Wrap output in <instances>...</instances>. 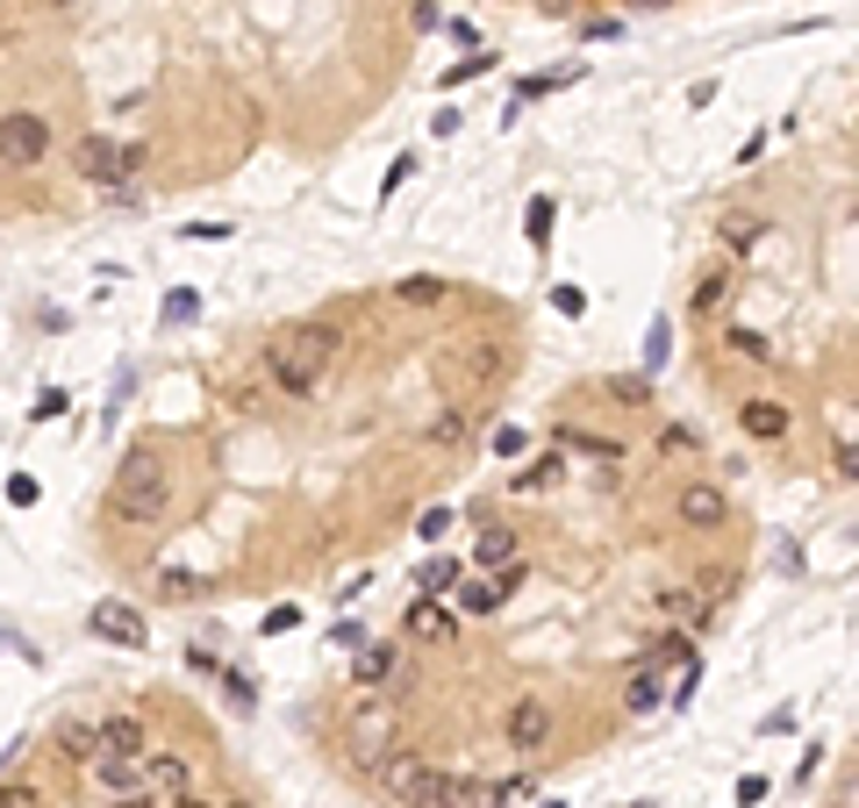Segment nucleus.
<instances>
[{
    "label": "nucleus",
    "mask_w": 859,
    "mask_h": 808,
    "mask_svg": "<svg viewBox=\"0 0 859 808\" xmlns=\"http://www.w3.org/2000/svg\"><path fill=\"white\" fill-rule=\"evenodd\" d=\"M86 637L137 651V644H144V608H129V601H94V608H86Z\"/></svg>",
    "instance_id": "6"
},
{
    "label": "nucleus",
    "mask_w": 859,
    "mask_h": 808,
    "mask_svg": "<svg viewBox=\"0 0 859 808\" xmlns=\"http://www.w3.org/2000/svg\"><path fill=\"white\" fill-rule=\"evenodd\" d=\"M630 14H659V8H673V0H624Z\"/></svg>",
    "instance_id": "46"
},
{
    "label": "nucleus",
    "mask_w": 859,
    "mask_h": 808,
    "mask_svg": "<svg viewBox=\"0 0 859 808\" xmlns=\"http://www.w3.org/2000/svg\"><path fill=\"white\" fill-rule=\"evenodd\" d=\"M123 808H165V801L150 795V787H137V795H123Z\"/></svg>",
    "instance_id": "45"
},
{
    "label": "nucleus",
    "mask_w": 859,
    "mask_h": 808,
    "mask_svg": "<svg viewBox=\"0 0 859 808\" xmlns=\"http://www.w3.org/2000/svg\"><path fill=\"white\" fill-rule=\"evenodd\" d=\"M667 350H673V323H667V315H652V329H645V365L659 372V365H667Z\"/></svg>",
    "instance_id": "30"
},
{
    "label": "nucleus",
    "mask_w": 859,
    "mask_h": 808,
    "mask_svg": "<svg viewBox=\"0 0 859 808\" xmlns=\"http://www.w3.org/2000/svg\"><path fill=\"white\" fill-rule=\"evenodd\" d=\"M444 529H451V508H423V515H416V537H423V544H437Z\"/></svg>",
    "instance_id": "34"
},
{
    "label": "nucleus",
    "mask_w": 859,
    "mask_h": 808,
    "mask_svg": "<svg viewBox=\"0 0 859 808\" xmlns=\"http://www.w3.org/2000/svg\"><path fill=\"white\" fill-rule=\"evenodd\" d=\"M179 808H208V801H179Z\"/></svg>",
    "instance_id": "48"
},
{
    "label": "nucleus",
    "mask_w": 859,
    "mask_h": 808,
    "mask_svg": "<svg viewBox=\"0 0 859 808\" xmlns=\"http://www.w3.org/2000/svg\"><path fill=\"white\" fill-rule=\"evenodd\" d=\"M444 372H465V379H494L502 372V358H494V344H459L444 358Z\"/></svg>",
    "instance_id": "17"
},
{
    "label": "nucleus",
    "mask_w": 859,
    "mask_h": 808,
    "mask_svg": "<svg viewBox=\"0 0 859 808\" xmlns=\"http://www.w3.org/2000/svg\"><path fill=\"white\" fill-rule=\"evenodd\" d=\"M723 301H731V272H702V286H695V315H716L723 308Z\"/></svg>",
    "instance_id": "27"
},
{
    "label": "nucleus",
    "mask_w": 859,
    "mask_h": 808,
    "mask_svg": "<svg viewBox=\"0 0 859 808\" xmlns=\"http://www.w3.org/2000/svg\"><path fill=\"white\" fill-rule=\"evenodd\" d=\"M193 315V286H172V301H165V323H187Z\"/></svg>",
    "instance_id": "37"
},
{
    "label": "nucleus",
    "mask_w": 859,
    "mask_h": 808,
    "mask_svg": "<svg viewBox=\"0 0 859 808\" xmlns=\"http://www.w3.org/2000/svg\"><path fill=\"white\" fill-rule=\"evenodd\" d=\"M731 350H737L745 365H766V358H774V344H766L760 329H731Z\"/></svg>",
    "instance_id": "31"
},
{
    "label": "nucleus",
    "mask_w": 859,
    "mask_h": 808,
    "mask_svg": "<svg viewBox=\"0 0 859 808\" xmlns=\"http://www.w3.org/2000/svg\"><path fill=\"white\" fill-rule=\"evenodd\" d=\"M737 422H745V437H760V444H781V437H788V408L774 401V393H752L745 408H737Z\"/></svg>",
    "instance_id": "10"
},
{
    "label": "nucleus",
    "mask_w": 859,
    "mask_h": 808,
    "mask_svg": "<svg viewBox=\"0 0 859 808\" xmlns=\"http://www.w3.org/2000/svg\"><path fill=\"white\" fill-rule=\"evenodd\" d=\"M545 808H559V801H545Z\"/></svg>",
    "instance_id": "51"
},
{
    "label": "nucleus",
    "mask_w": 859,
    "mask_h": 808,
    "mask_svg": "<svg viewBox=\"0 0 859 808\" xmlns=\"http://www.w3.org/2000/svg\"><path fill=\"white\" fill-rule=\"evenodd\" d=\"M43 150H51V122L43 115H29V108H14V115H0V165H36Z\"/></svg>",
    "instance_id": "5"
},
{
    "label": "nucleus",
    "mask_w": 859,
    "mask_h": 808,
    "mask_svg": "<svg viewBox=\"0 0 859 808\" xmlns=\"http://www.w3.org/2000/svg\"><path fill=\"white\" fill-rule=\"evenodd\" d=\"M0 808H43L36 787H0Z\"/></svg>",
    "instance_id": "41"
},
{
    "label": "nucleus",
    "mask_w": 859,
    "mask_h": 808,
    "mask_svg": "<svg viewBox=\"0 0 859 808\" xmlns=\"http://www.w3.org/2000/svg\"><path fill=\"white\" fill-rule=\"evenodd\" d=\"M187 237H193V243H222V237H237V230H230V222H193Z\"/></svg>",
    "instance_id": "42"
},
{
    "label": "nucleus",
    "mask_w": 859,
    "mask_h": 808,
    "mask_svg": "<svg viewBox=\"0 0 859 808\" xmlns=\"http://www.w3.org/2000/svg\"><path fill=\"white\" fill-rule=\"evenodd\" d=\"M523 444H531V437H523V430H494V451H502V459H516Z\"/></svg>",
    "instance_id": "44"
},
{
    "label": "nucleus",
    "mask_w": 859,
    "mask_h": 808,
    "mask_svg": "<svg viewBox=\"0 0 859 808\" xmlns=\"http://www.w3.org/2000/svg\"><path fill=\"white\" fill-rule=\"evenodd\" d=\"M172 508V472H165L158 451H129L115 465V486H108V515L115 523H165Z\"/></svg>",
    "instance_id": "1"
},
{
    "label": "nucleus",
    "mask_w": 859,
    "mask_h": 808,
    "mask_svg": "<svg viewBox=\"0 0 859 808\" xmlns=\"http://www.w3.org/2000/svg\"><path fill=\"white\" fill-rule=\"evenodd\" d=\"M552 308H559V315H587V294H580V286H552Z\"/></svg>",
    "instance_id": "36"
},
{
    "label": "nucleus",
    "mask_w": 859,
    "mask_h": 808,
    "mask_svg": "<svg viewBox=\"0 0 859 808\" xmlns=\"http://www.w3.org/2000/svg\"><path fill=\"white\" fill-rule=\"evenodd\" d=\"M552 222H559V201H552V193H531V208H523V237H531L537 251L552 243Z\"/></svg>",
    "instance_id": "23"
},
{
    "label": "nucleus",
    "mask_w": 859,
    "mask_h": 808,
    "mask_svg": "<svg viewBox=\"0 0 859 808\" xmlns=\"http://www.w3.org/2000/svg\"><path fill=\"white\" fill-rule=\"evenodd\" d=\"M416 587H423L430 601H437V594H451V587H459V566H451V558H430V566L416 573Z\"/></svg>",
    "instance_id": "29"
},
{
    "label": "nucleus",
    "mask_w": 859,
    "mask_h": 808,
    "mask_svg": "<svg viewBox=\"0 0 859 808\" xmlns=\"http://www.w3.org/2000/svg\"><path fill=\"white\" fill-rule=\"evenodd\" d=\"M444 294H451V286L437 280V272H409V280L395 286V301H401V308H437Z\"/></svg>",
    "instance_id": "22"
},
{
    "label": "nucleus",
    "mask_w": 859,
    "mask_h": 808,
    "mask_svg": "<svg viewBox=\"0 0 859 808\" xmlns=\"http://www.w3.org/2000/svg\"><path fill=\"white\" fill-rule=\"evenodd\" d=\"M51 8H72V0H51Z\"/></svg>",
    "instance_id": "50"
},
{
    "label": "nucleus",
    "mask_w": 859,
    "mask_h": 808,
    "mask_svg": "<svg viewBox=\"0 0 859 808\" xmlns=\"http://www.w3.org/2000/svg\"><path fill=\"white\" fill-rule=\"evenodd\" d=\"M609 393H616V401H624V408H645V401H652V387H645V379H638V372H624V379H609Z\"/></svg>",
    "instance_id": "32"
},
{
    "label": "nucleus",
    "mask_w": 859,
    "mask_h": 808,
    "mask_svg": "<svg viewBox=\"0 0 859 808\" xmlns=\"http://www.w3.org/2000/svg\"><path fill=\"white\" fill-rule=\"evenodd\" d=\"M94 730H101V758H150V737H144L137 715H108Z\"/></svg>",
    "instance_id": "11"
},
{
    "label": "nucleus",
    "mask_w": 859,
    "mask_h": 808,
    "mask_svg": "<svg viewBox=\"0 0 859 808\" xmlns=\"http://www.w3.org/2000/svg\"><path fill=\"white\" fill-rule=\"evenodd\" d=\"M659 616H673V622H688V630H702V616H710V608H702V594L667 587V594H659Z\"/></svg>",
    "instance_id": "24"
},
{
    "label": "nucleus",
    "mask_w": 859,
    "mask_h": 808,
    "mask_svg": "<svg viewBox=\"0 0 859 808\" xmlns=\"http://www.w3.org/2000/svg\"><path fill=\"white\" fill-rule=\"evenodd\" d=\"M29 416H36V422H57V416H65V393H57V387H43V393H36V408H29Z\"/></svg>",
    "instance_id": "35"
},
{
    "label": "nucleus",
    "mask_w": 859,
    "mask_h": 808,
    "mask_svg": "<svg viewBox=\"0 0 859 808\" xmlns=\"http://www.w3.org/2000/svg\"><path fill=\"white\" fill-rule=\"evenodd\" d=\"M559 472H566V465H559V451H545V459H537V465L516 480V494H545V486H559Z\"/></svg>",
    "instance_id": "28"
},
{
    "label": "nucleus",
    "mask_w": 859,
    "mask_h": 808,
    "mask_svg": "<svg viewBox=\"0 0 859 808\" xmlns=\"http://www.w3.org/2000/svg\"><path fill=\"white\" fill-rule=\"evenodd\" d=\"M716 237H723V251H731V258H745V251H760L766 222H760V216H723V222H716Z\"/></svg>",
    "instance_id": "18"
},
{
    "label": "nucleus",
    "mask_w": 859,
    "mask_h": 808,
    "mask_svg": "<svg viewBox=\"0 0 859 808\" xmlns=\"http://www.w3.org/2000/svg\"><path fill=\"white\" fill-rule=\"evenodd\" d=\"M387 673H395V651H387V644H358L352 651V680H358V688H380Z\"/></svg>",
    "instance_id": "20"
},
{
    "label": "nucleus",
    "mask_w": 859,
    "mask_h": 808,
    "mask_svg": "<svg viewBox=\"0 0 859 808\" xmlns=\"http://www.w3.org/2000/svg\"><path fill=\"white\" fill-rule=\"evenodd\" d=\"M373 780L409 808H451V787H459L451 773H437L430 758H416V752H387L380 766H373Z\"/></svg>",
    "instance_id": "2"
},
{
    "label": "nucleus",
    "mask_w": 859,
    "mask_h": 808,
    "mask_svg": "<svg viewBox=\"0 0 859 808\" xmlns=\"http://www.w3.org/2000/svg\"><path fill=\"white\" fill-rule=\"evenodd\" d=\"M409 172H416V158H409V150H401V158H395V165H387V179H380V187H387V193H395V187H401V179H409Z\"/></svg>",
    "instance_id": "43"
},
{
    "label": "nucleus",
    "mask_w": 859,
    "mask_h": 808,
    "mask_svg": "<svg viewBox=\"0 0 859 808\" xmlns=\"http://www.w3.org/2000/svg\"><path fill=\"white\" fill-rule=\"evenodd\" d=\"M423 437H430L437 451H451V444H459V437H465V416H459V408H437V416L423 422Z\"/></svg>",
    "instance_id": "26"
},
{
    "label": "nucleus",
    "mask_w": 859,
    "mask_h": 808,
    "mask_svg": "<svg viewBox=\"0 0 859 808\" xmlns=\"http://www.w3.org/2000/svg\"><path fill=\"white\" fill-rule=\"evenodd\" d=\"M165 601H193V573H165Z\"/></svg>",
    "instance_id": "40"
},
{
    "label": "nucleus",
    "mask_w": 859,
    "mask_h": 808,
    "mask_svg": "<svg viewBox=\"0 0 859 808\" xmlns=\"http://www.w3.org/2000/svg\"><path fill=\"white\" fill-rule=\"evenodd\" d=\"M659 701H667V680H659V665L630 673V688H624V709H630V715H652Z\"/></svg>",
    "instance_id": "19"
},
{
    "label": "nucleus",
    "mask_w": 859,
    "mask_h": 808,
    "mask_svg": "<svg viewBox=\"0 0 859 808\" xmlns=\"http://www.w3.org/2000/svg\"><path fill=\"white\" fill-rule=\"evenodd\" d=\"M294 622H301V608H294V601H280V608H273V616H265V637H280V630H294Z\"/></svg>",
    "instance_id": "39"
},
{
    "label": "nucleus",
    "mask_w": 859,
    "mask_h": 808,
    "mask_svg": "<svg viewBox=\"0 0 859 808\" xmlns=\"http://www.w3.org/2000/svg\"><path fill=\"white\" fill-rule=\"evenodd\" d=\"M280 350L301 365V372H315V379H329V365H337V350H344V329H329V323H301V329H286Z\"/></svg>",
    "instance_id": "4"
},
{
    "label": "nucleus",
    "mask_w": 859,
    "mask_h": 808,
    "mask_svg": "<svg viewBox=\"0 0 859 808\" xmlns=\"http://www.w3.org/2000/svg\"><path fill=\"white\" fill-rule=\"evenodd\" d=\"M72 165H80V179H94V187H129V179H137L150 158H144V144H115V136H80Z\"/></svg>",
    "instance_id": "3"
},
{
    "label": "nucleus",
    "mask_w": 859,
    "mask_h": 808,
    "mask_svg": "<svg viewBox=\"0 0 859 808\" xmlns=\"http://www.w3.org/2000/svg\"><path fill=\"white\" fill-rule=\"evenodd\" d=\"M451 630H459V622H451L444 601H430V594H416V601H409V637H423V644H444Z\"/></svg>",
    "instance_id": "14"
},
{
    "label": "nucleus",
    "mask_w": 859,
    "mask_h": 808,
    "mask_svg": "<svg viewBox=\"0 0 859 808\" xmlns=\"http://www.w3.org/2000/svg\"><path fill=\"white\" fill-rule=\"evenodd\" d=\"M831 808H852V795H846V801H831Z\"/></svg>",
    "instance_id": "49"
},
{
    "label": "nucleus",
    "mask_w": 859,
    "mask_h": 808,
    "mask_svg": "<svg viewBox=\"0 0 859 808\" xmlns=\"http://www.w3.org/2000/svg\"><path fill=\"white\" fill-rule=\"evenodd\" d=\"M265 379H273L280 393H294V401H315V387H323V379H315V372H301V365L286 358V350H280V337L265 344Z\"/></svg>",
    "instance_id": "12"
},
{
    "label": "nucleus",
    "mask_w": 859,
    "mask_h": 808,
    "mask_svg": "<svg viewBox=\"0 0 859 808\" xmlns=\"http://www.w3.org/2000/svg\"><path fill=\"white\" fill-rule=\"evenodd\" d=\"M537 8H545V14H566V8H573V0H537Z\"/></svg>",
    "instance_id": "47"
},
{
    "label": "nucleus",
    "mask_w": 859,
    "mask_h": 808,
    "mask_svg": "<svg viewBox=\"0 0 859 808\" xmlns=\"http://www.w3.org/2000/svg\"><path fill=\"white\" fill-rule=\"evenodd\" d=\"M545 744H552V709L537 694H523L516 709H509V752L531 758V752H545Z\"/></svg>",
    "instance_id": "8"
},
{
    "label": "nucleus",
    "mask_w": 859,
    "mask_h": 808,
    "mask_svg": "<svg viewBox=\"0 0 859 808\" xmlns=\"http://www.w3.org/2000/svg\"><path fill=\"white\" fill-rule=\"evenodd\" d=\"M559 444H566V451H580V459H601V465L624 459V444H616V437H587V430H559Z\"/></svg>",
    "instance_id": "25"
},
{
    "label": "nucleus",
    "mask_w": 859,
    "mask_h": 808,
    "mask_svg": "<svg viewBox=\"0 0 859 808\" xmlns=\"http://www.w3.org/2000/svg\"><path fill=\"white\" fill-rule=\"evenodd\" d=\"M8 501H14V508H36V480H29V472H14V480H8Z\"/></svg>",
    "instance_id": "38"
},
{
    "label": "nucleus",
    "mask_w": 859,
    "mask_h": 808,
    "mask_svg": "<svg viewBox=\"0 0 859 808\" xmlns=\"http://www.w3.org/2000/svg\"><path fill=\"white\" fill-rule=\"evenodd\" d=\"M94 787H108V795H137L144 787V758H94Z\"/></svg>",
    "instance_id": "15"
},
{
    "label": "nucleus",
    "mask_w": 859,
    "mask_h": 808,
    "mask_svg": "<svg viewBox=\"0 0 859 808\" xmlns=\"http://www.w3.org/2000/svg\"><path fill=\"white\" fill-rule=\"evenodd\" d=\"M144 787H150V795H187V758L150 752V758H144Z\"/></svg>",
    "instance_id": "16"
},
{
    "label": "nucleus",
    "mask_w": 859,
    "mask_h": 808,
    "mask_svg": "<svg viewBox=\"0 0 859 808\" xmlns=\"http://www.w3.org/2000/svg\"><path fill=\"white\" fill-rule=\"evenodd\" d=\"M673 515H681L688 529H716L723 515H731V501H723V486L695 480V486H681V501H673Z\"/></svg>",
    "instance_id": "9"
},
{
    "label": "nucleus",
    "mask_w": 859,
    "mask_h": 808,
    "mask_svg": "<svg viewBox=\"0 0 859 808\" xmlns=\"http://www.w3.org/2000/svg\"><path fill=\"white\" fill-rule=\"evenodd\" d=\"M57 752H65L72 766H94V758H101V730L94 723H65V730H57Z\"/></svg>",
    "instance_id": "21"
},
{
    "label": "nucleus",
    "mask_w": 859,
    "mask_h": 808,
    "mask_svg": "<svg viewBox=\"0 0 859 808\" xmlns=\"http://www.w3.org/2000/svg\"><path fill=\"white\" fill-rule=\"evenodd\" d=\"M488 65H494V51H488V57H480V51H473V57H459V65H444V86H465V80H480Z\"/></svg>",
    "instance_id": "33"
},
{
    "label": "nucleus",
    "mask_w": 859,
    "mask_h": 808,
    "mask_svg": "<svg viewBox=\"0 0 859 808\" xmlns=\"http://www.w3.org/2000/svg\"><path fill=\"white\" fill-rule=\"evenodd\" d=\"M352 744H358V758H366V766H380V758L395 752V709H387V701L358 709V715H352Z\"/></svg>",
    "instance_id": "7"
},
{
    "label": "nucleus",
    "mask_w": 859,
    "mask_h": 808,
    "mask_svg": "<svg viewBox=\"0 0 859 808\" xmlns=\"http://www.w3.org/2000/svg\"><path fill=\"white\" fill-rule=\"evenodd\" d=\"M509 558H516V529L488 515V523H480V544H473V566H480V573H502Z\"/></svg>",
    "instance_id": "13"
}]
</instances>
